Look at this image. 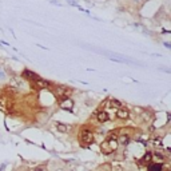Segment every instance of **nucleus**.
Returning a JSON list of instances; mask_svg holds the SVG:
<instances>
[{
	"mask_svg": "<svg viewBox=\"0 0 171 171\" xmlns=\"http://www.w3.org/2000/svg\"><path fill=\"white\" fill-rule=\"evenodd\" d=\"M79 140H80L82 146H88L94 142V134L87 128H83L79 134Z\"/></svg>",
	"mask_w": 171,
	"mask_h": 171,
	"instance_id": "nucleus-1",
	"label": "nucleus"
},
{
	"mask_svg": "<svg viewBox=\"0 0 171 171\" xmlns=\"http://www.w3.org/2000/svg\"><path fill=\"white\" fill-rule=\"evenodd\" d=\"M59 102H60L62 108H64V110H67V111H72L74 102L71 100L70 98H59Z\"/></svg>",
	"mask_w": 171,
	"mask_h": 171,
	"instance_id": "nucleus-2",
	"label": "nucleus"
},
{
	"mask_svg": "<svg viewBox=\"0 0 171 171\" xmlns=\"http://www.w3.org/2000/svg\"><path fill=\"white\" fill-rule=\"evenodd\" d=\"M116 116H118L119 119H128V116H130V111H128V108L126 107H120L118 108V111H116Z\"/></svg>",
	"mask_w": 171,
	"mask_h": 171,
	"instance_id": "nucleus-3",
	"label": "nucleus"
},
{
	"mask_svg": "<svg viewBox=\"0 0 171 171\" xmlns=\"http://www.w3.org/2000/svg\"><path fill=\"white\" fill-rule=\"evenodd\" d=\"M21 76H23L24 79H28V80H32V82H35L39 79V75H36L35 72H32V71H29V70H24L23 74H21Z\"/></svg>",
	"mask_w": 171,
	"mask_h": 171,
	"instance_id": "nucleus-4",
	"label": "nucleus"
},
{
	"mask_svg": "<svg viewBox=\"0 0 171 171\" xmlns=\"http://www.w3.org/2000/svg\"><path fill=\"white\" fill-rule=\"evenodd\" d=\"M96 119H98V122L104 123L110 119V116H108L107 111H99V112H96Z\"/></svg>",
	"mask_w": 171,
	"mask_h": 171,
	"instance_id": "nucleus-5",
	"label": "nucleus"
},
{
	"mask_svg": "<svg viewBox=\"0 0 171 171\" xmlns=\"http://www.w3.org/2000/svg\"><path fill=\"white\" fill-rule=\"evenodd\" d=\"M34 83H35V86L38 88H48L49 86H51V83H49L48 80H44V79H41V78H39L38 80H35Z\"/></svg>",
	"mask_w": 171,
	"mask_h": 171,
	"instance_id": "nucleus-6",
	"label": "nucleus"
},
{
	"mask_svg": "<svg viewBox=\"0 0 171 171\" xmlns=\"http://www.w3.org/2000/svg\"><path fill=\"white\" fill-rule=\"evenodd\" d=\"M56 130L59 131V132H68V131L71 130L70 126H67L64 124V123H60V122H56Z\"/></svg>",
	"mask_w": 171,
	"mask_h": 171,
	"instance_id": "nucleus-7",
	"label": "nucleus"
},
{
	"mask_svg": "<svg viewBox=\"0 0 171 171\" xmlns=\"http://www.w3.org/2000/svg\"><path fill=\"white\" fill-rule=\"evenodd\" d=\"M130 136L128 135H120L118 138V145H122V146H127L130 143Z\"/></svg>",
	"mask_w": 171,
	"mask_h": 171,
	"instance_id": "nucleus-8",
	"label": "nucleus"
},
{
	"mask_svg": "<svg viewBox=\"0 0 171 171\" xmlns=\"http://www.w3.org/2000/svg\"><path fill=\"white\" fill-rule=\"evenodd\" d=\"M148 171H163L162 163H152L148 166Z\"/></svg>",
	"mask_w": 171,
	"mask_h": 171,
	"instance_id": "nucleus-9",
	"label": "nucleus"
},
{
	"mask_svg": "<svg viewBox=\"0 0 171 171\" xmlns=\"http://www.w3.org/2000/svg\"><path fill=\"white\" fill-rule=\"evenodd\" d=\"M110 107L118 110V108L122 107V103H120V100H118V99H111V100H110Z\"/></svg>",
	"mask_w": 171,
	"mask_h": 171,
	"instance_id": "nucleus-10",
	"label": "nucleus"
},
{
	"mask_svg": "<svg viewBox=\"0 0 171 171\" xmlns=\"http://www.w3.org/2000/svg\"><path fill=\"white\" fill-rule=\"evenodd\" d=\"M151 159H152V155H151V152H146V154H145V157H143V159L139 162L140 166L145 165V163H150Z\"/></svg>",
	"mask_w": 171,
	"mask_h": 171,
	"instance_id": "nucleus-11",
	"label": "nucleus"
},
{
	"mask_svg": "<svg viewBox=\"0 0 171 171\" xmlns=\"http://www.w3.org/2000/svg\"><path fill=\"white\" fill-rule=\"evenodd\" d=\"M154 155H155V158H157V159H160V160H163V159H165V157H163V154H160V152H155V154H154Z\"/></svg>",
	"mask_w": 171,
	"mask_h": 171,
	"instance_id": "nucleus-12",
	"label": "nucleus"
},
{
	"mask_svg": "<svg viewBox=\"0 0 171 171\" xmlns=\"http://www.w3.org/2000/svg\"><path fill=\"white\" fill-rule=\"evenodd\" d=\"M34 171H44V167L43 166H38V167L34 168Z\"/></svg>",
	"mask_w": 171,
	"mask_h": 171,
	"instance_id": "nucleus-13",
	"label": "nucleus"
},
{
	"mask_svg": "<svg viewBox=\"0 0 171 171\" xmlns=\"http://www.w3.org/2000/svg\"><path fill=\"white\" fill-rule=\"evenodd\" d=\"M154 143H155V145H157V146H162V140H160L159 138H157V139H155V142H154Z\"/></svg>",
	"mask_w": 171,
	"mask_h": 171,
	"instance_id": "nucleus-14",
	"label": "nucleus"
},
{
	"mask_svg": "<svg viewBox=\"0 0 171 171\" xmlns=\"http://www.w3.org/2000/svg\"><path fill=\"white\" fill-rule=\"evenodd\" d=\"M51 3H52V4H56V6H60V3H59V1H56V0H51Z\"/></svg>",
	"mask_w": 171,
	"mask_h": 171,
	"instance_id": "nucleus-15",
	"label": "nucleus"
},
{
	"mask_svg": "<svg viewBox=\"0 0 171 171\" xmlns=\"http://www.w3.org/2000/svg\"><path fill=\"white\" fill-rule=\"evenodd\" d=\"M0 79H4V72L0 70Z\"/></svg>",
	"mask_w": 171,
	"mask_h": 171,
	"instance_id": "nucleus-16",
	"label": "nucleus"
},
{
	"mask_svg": "<svg viewBox=\"0 0 171 171\" xmlns=\"http://www.w3.org/2000/svg\"><path fill=\"white\" fill-rule=\"evenodd\" d=\"M114 171H123V170L120 167H115V168H114Z\"/></svg>",
	"mask_w": 171,
	"mask_h": 171,
	"instance_id": "nucleus-17",
	"label": "nucleus"
},
{
	"mask_svg": "<svg viewBox=\"0 0 171 171\" xmlns=\"http://www.w3.org/2000/svg\"><path fill=\"white\" fill-rule=\"evenodd\" d=\"M134 1H136V3H139V1H140V0H134Z\"/></svg>",
	"mask_w": 171,
	"mask_h": 171,
	"instance_id": "nucleus-18",
	"label": "nucleus"
}]
</instances>
